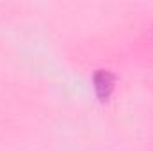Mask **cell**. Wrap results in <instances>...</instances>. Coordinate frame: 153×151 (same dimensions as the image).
Returning <instances> with one entry per match:
<instances>
[{
	"label": "cell",
	"mask_w": 153,
	"mask_h": 151,
	"mask_svg": "<svg viewBox=\"0 0 153 151\" xmlns=\"http://www.w3.org/2000/svg\"><path fill=\"white\" fill-rule=\"evenodd\" d=\"M94 89H96V93H98V96L102 100H107L111 96L112 89H114V76H112V73L100 70L94 75Z\"/></svg>",
	"instance_id": "6da1fadb"
}]
</instances>
